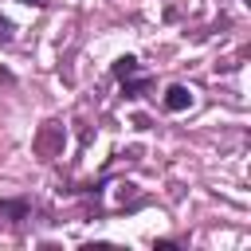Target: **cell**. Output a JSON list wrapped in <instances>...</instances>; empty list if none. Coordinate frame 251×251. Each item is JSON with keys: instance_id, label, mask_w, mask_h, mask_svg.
<instances>
[{"instance_id": "obj_3", "label": "cell", "mask_w": 251, "mask_h": 251, "mask_svg": "<svg viewBox=\"0 0 251 251\" xmlns=\"http://www.w3.org/2000/svg\"><path fill=\"white\" fill-rule=\"evenodd\" d=\"M27 212H31L27 200H0V216H4V224H24Z\"/></svg>"}, {"instance_id": "obj_4", "label": "cell", "mask_w": 251, "mask_h": 251, "mask_svg": "<svg viewBox=\"0 0 251 251\" xmlns=\"http://www.w3.org/2000/svg\"><path fill=\"white\" fill-rule=\"evenodd\" d=\"M12 35H16L12 20H8V16H0V43H12Z\"/></svg>"}, {"instance_id": "obj_1", "label": "cell", "mask_w": 251, "mask_h": 251, "mask_svg": "<svg viewBox=\"0 0 251 251\" xmlns=\"http://www.w3.org/2000/svg\"><path fill=\"white\" fill-rule=\"evenodd\" d=\"M114 78L122 82V94H126V98H141V94H149V90H153V75H149V71H141L133 55L114 59Z\"/></svg>"}, {"instance_id": "obj_6", "label": "cell", "mask_w": 251, "mask_h": 251, "mask_svg": "<svg viewBox=\"0 0 251 251\" xmlns=\"http://www.w3.org/2000/svg\"><path fill=\"white\" fill-rule=\"evenodd\" d=\"M8 82H12V75H8V71H0V86H8Z\"/></svg>"}, {"instance_id": "obj_2", "label": "cell", "mask_w": 251, "mask_h": 251, "mask_svg": "<svg viewBox=\"0 0 251 251\" xmlns=\"http://www.w3.org/2000/svg\"><path fill=\"white\" fill-rule=\"evenodd\" d=\"M161 102H165V110L180 114V110H188V106H192V90H188V86H180V82H173V86L161 94Z\"/></svg>"}, {"instance_id": "obj_5", "label": "cell", "mask_w": 251, "mask_h": 251, "mask_svg": "<svg viewBox=\"0 0 251 251\" xmlns=\"http://www.w3.org/2000/svg\"><path fill=\"white\" fill-rule=\"evenodd\" d=\"M20 4H31V8H47L51 0H20Z\"/></svg>"}]
</instances>
